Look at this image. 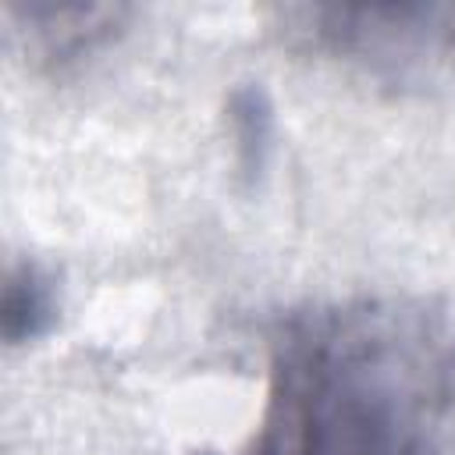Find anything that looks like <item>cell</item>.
I'll return each mask as SVG.
<instances>
[{
	"label": "cell",
	"mask_w": 455,
	"mask_h": 455,
	"mask_svg": "<svg viewBox=\"0 0 455 455\" xmlns=\"http://www.w3.org/2000/svg\"><path fill=\"white\" fill-rule=\"evenodd\" d=\"M53 323V291L50 281L32 267L21 263L11 270L4 288V338L11 345L39 338Z\"/></svg>",
	"instance_id": "cell-3"
},
{
	"label": "cell",
	"mask_w": 455,
	"mask_h": 455,
	"mask_svg": "<svg viewBox=\"0 0 455 455\" xmlns=\"http://www.w3.org/2000/svg\"><path fill=\"white\" fill-rule=\"evenodd\" d=\"M299 14L309 18V36L334 53L402 64L455 57V4H331Z\"/></svg>",
	"instance_id": "cell-2"
},
{
	"label": "cell",
	"mask_w": 455,
	"mask_h": 455,
	"mask_svg": "<svg viewBox=\"0 0 455 455\" xmlns=\"http://www.w3.org/2000/svg\"><path fill=\"white\" fill-rule=\"evenodd\" d=\"M231 121H235V135H238V149L245 156V167L256 171L270 139V107L263 100L259 89H238L231 96Z\"/></svg>",
	"instance_id": "cell-4"
},
{
	"label": "cell",
	"mask_w": 455,
	"mask_h": 455,
	"mask_svg": "<svg viewBox=\"0 0 455 455\" xmlns=\"http://www.w3.org/2000/svg\"><path fill=\"white\" fill-rule=\"evenodd\" d=\"M441 398L444 366L419 320L377 306L309 313L274 345L245 455H427Z\"/></svg>",
	"instance_id": "cell-1"
}]
</instances>
